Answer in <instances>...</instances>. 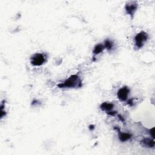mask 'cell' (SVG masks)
<instances>
[{
  "mask_svg": "<svg viewBox=\"0 0 155 155\" xmlns=\"http://www.w3.org/2000/svg\"><path fill=\"white\" fill-rule=\"evenodd\" d=\"M117 130V132H118V137L119 139V140L121 142H125L128 140L129 139H131V134L127 133H124L120 131L118 128H116Z\"/></svg>",
  "mask_w": 155,
  "mask_h": 155,
  "instance_id": "52a82bcc",
  "label": "cell"
},
{
  "mask_svg": "<svg viewBox=\"0 0 155 155\" xmlns=\"http://www.w3.org/2000/svg\"><path fill=\"white\" fill-rule=\"evenodd\" d=\"M100 108L102 110H103L107 113H108L113 110V109L114 108V105L112 103L104 102L100 105Z\"/></svg>",
  "mask_w": 155,
  "mask_h": 155,
  "instance_id": "ba28073f",
  "label": "cell"
},
{
  "mask_svg": "<svg viewBox=\"0 0 155 155\" xmlns=\"http://www.w3.org/2000/svg\"><path fill=\"white\" fill-rule=\"evenodd\" d=\"M154 128H152L150 130V133L151 134V136H152L153 139H154Z\"/></svg>",
  "mask_w": 155,
  "mask_h": 155,
  "instance_id": "8fae6325",
  "label": "cell"
},
{
  "mask_svg": "<svg viewBox=\"0 0 155 155\" xmlns=\"http://www.w3.org/2000/svg\"><path fill=\"white\" fill-rule=\"evenodd\" d=\"M105 49V47L104 45V44H97L94 48V50L93 51V53L94 54V56L99 54L100 53L102 52L103 50Z\"/></svg>",
  "mask_w": 155,
  "mask_h": 155,
  "instance_id": "9c48e42d",
  "label": "cell"
},
{
  "mask_svg": "<svg viewBox=\"0 0 155 155\" xmlns=\"http://www.w3.org/2000/svg\"><path fill=\"white\" fill-rule=\"evenodd\" d=\"M148 35L145 31H141L134 37L135 44L137 48H140L144 45V43L148 40Z\"/></svg>",
  "mask_w": 155,
  "mask_h": 155,
  "instance_id": "7a4b0ae2",
  "label": "cell"
},
{
  "mask_svg": "<svg viewBox=\"0 0 155 155\" xmlns=\"http://www.w3.org/2000/svg\"><path fill=\"white\" fill-rule=\"evenodd\" d=\"M104 45L105 47V48H107L108 50H112L113 48L114 44L110 39H106L104 41Z\"/></svg>",
  "mask_w": 155,
  "mask_h": 155,
  "instance_id": "30bf717a",
  "label": "cell"
},
{
  "mask_svg": "<svg viewBox=\"0 0 155 155\" xmlns=\"http://www.w3.org/2000/svg\"><path fill=\"white\" fill-rule=\"evenodd\" d=\"M46 61V57L42 53H36L31 57L30 62L34 66L42 65Z\"/></svg>",
  "mask_w": 155,
  "mask_h": 155,
  "instance_id": "3957f363",
  "label": "cell"
},
{
  "mask_svg": "<svg viewBox=\"0 0 155 155\" xmlns=\"http://www.w3.org/2000/svg\"><path fill=\"white\" fill-rule=\"evenodd\" d=\"M82 85V81L80 78L76 75L73 74L66 79L63 83L59 84L58 86L59 88H75L81 87Z\"/></svg>",
  "mask_w": 155,
  "mask_h": 155,
  "instance_id": "6da1fadb",
  "label": "cell"
},
{
  "mask_svg": "<svg viewBox=\"0 0 155 155\" xmlns=\"http://www.w3.org/2000/svg\"><path fill=\"white\" fill-rule=\"evenodd\" d=\"M125 8L127 13L133 17L137 8V4L136 2H131L127 4Z\"/></svg>",
  "mask_w": 155,
  "mask_h": 155,
  "instance_id": "5b68a950",
  "label": "cell"
},
{
  "mask_svg": "<svg viewBox=\"0 0 155 155\" xmlns=\"http://www.w3.org/2000/svg\"><path fill=\"white\" fill-rule=\"evenodd\" d=\"M140 143L142 147L146 148H153L154 147V139H151L150 138H145L140 141Z\"/></svg>",
  "mask_w": 155,
  "mask_h": 155,
  "instance_id": "8992f818",
  "label": "cell"
},
{
  "mask_svg": "<svg viewBox=\"0 0 155 155\" xmlns=\"http://www.w3.org/2000/svg\"><path fill=\"white\" fill-rule=\"evenodd\" d=\"M130 93V89L127 86H124L120 88L117 93V96L118 99L120 101H126L128 99V96Z\"/></svg>",
  "mask_w": 155,
  "mask_h": 155,
  "instance_id": "277c9868",
  "label": "cell"
}]
</instances>
